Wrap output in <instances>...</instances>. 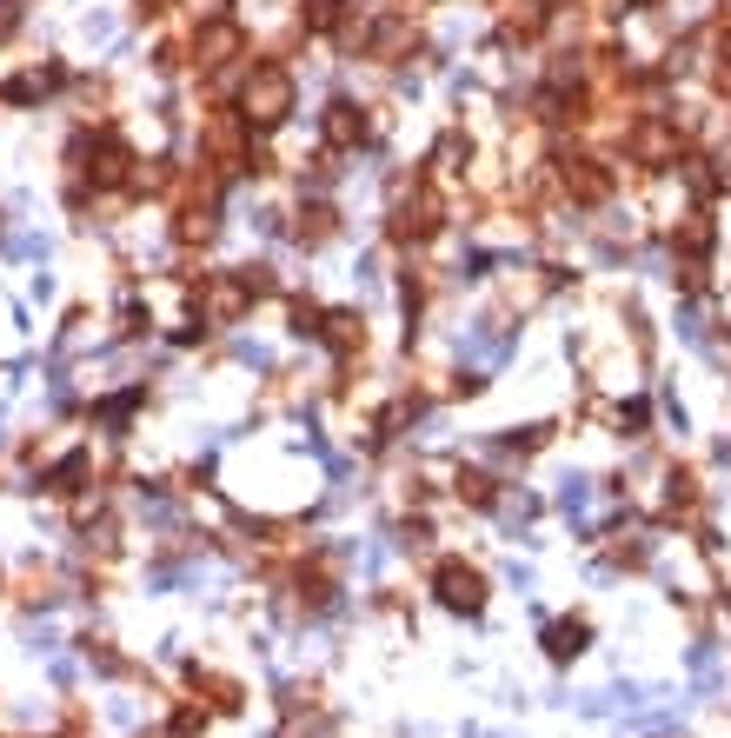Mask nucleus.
I'll return each mask as SVG.
<instances>
[{
  "label": "nucleus",
  "mask_w": 731,
  "mask_h": 738,
  "mask_svg": "<svg viewBox=\"0 0 731 738\" xmlns=\"http://www.w3.org/2000/svg\"><path fill=\"white\" fill-rule=\"evenodd\" d=\"M293 113V73L286 67H253V80L240 87V120L246 127H280Z\"/></svg>",
  "instance_id": "nucleus-1"
},
{
  "label": "nucleus",
  "mask_w": 731,
  "mask_h": 738,
  "mask_svg": "<svg viewBox=\"0 0 731 738\" xmlns=\"http://www.w3.org/2000/svg\"><path fill=\"white\" fill-rule=\"evenodd\" d=\"M626 146H632V160H639V166H672V160H679V120L646 113V120L626 133Z\"/></svg>",
  "instance_id": "nucleus-2"
},
{
  "label": "nucleus",
  "mask_w": 731,
  "mask_h": 738,
  "mask_svg": "<svg viewBox=\"0 0 731 738\" xmlns=\"http://www.w3.org/2000/svg\"><path fill=\"white\" fill-rule=\"evenodd\" d=\"M433 593H439V606H453V613H479V606H486V579H479L473 566H459V559H446V566L433 573Z\"/></svg>",
  "instance_id": "nucleus-3"
},
{
  "label": "nucleus",
  "mask_w": 731,
  "mask_h": 738,
  "mask_svg": "<svg viewBox=\"0 0 731 738\" xmlns=\"http://www.w3.org/2000/svg\"><path fill=\"white\" fill-rule=\"evenodd\" d=\"M240 47H246L240 20H200V33H193V60L200 67H226V60H240Z\"/></svg>",
  "instance_id": "nucleus-4"
},
{
  "label": "nucleus",
  "mask_w": 731,
  "mask_h": 738,
  "mask_svg": "<svg viewBox=\"0 0 731 738\" xmlns=\"http://www.w3.org/2000/svg\"><path fill=\"white\" fill-rule=\"evenodd\" d=\"M559 166H566L559 180H566V193H572V200H586V206H599V200L612 193V173H606L599 160H559Z\"/></svg>",
  "instance_id": "nucleus-5"
},
{
  "label": "nucleus",
  "mask_w": 731,
  "mask_h": 738,
  "mask_svg": "<svg viewBox=\"0 0 731 738\" xmlns=\"http://www.w3.org/2000/svg\"><path fill=\"white\" fill-rule=\"evenodd\" d=\"M366 127H373V120H366L353 100H333V107H326V120H319L326 146H359V140H366Z\"/></svg>",
  "instance_id": "nucleus-6"
},
{
  "label": "nucleus",
  "mask_w": 731,
  "mask_h": 738,
  "mask_svg": "<svg viewBox=\"0 0 731 738\" xmlns=\"http://www.w3.org/2000/svg\"><path fill=\"white\" fill-rule=\"evenodd\" d=\"M319 340H326L333 353H359V346H366V326H359V313H326V320H319Z\"/></svg>",
  "instance_id": "nucleus-7"
},
{
  "label": "nucleus",
  "mask_w": 731,
  "mask_h": 738,
  "mask_svg": "<svg viewBox=\"0 0 731 738\" xmlns=\"http://www.w3.org/2000/svg\"><path fill=\"white\" fill-rule=\"evenodd\" d=\"M586 639H592V626L586 619H559V626H546V653L566 666V659H579L586 653Z\"/></svg>",
  "instance_id": "nucleus-8"
},
{
  "label": "nucleus",
  "mask_w": 731,
  "mask_h": 738,
  "mask_svg": "<svg viewBox=\"0 0 731 738\" xmlns=\"http://www.w3.org/2000/svg\"><path fill=\"white\" fill-rule=\"evenodd\" d=\"M406 40H413V20H406V13H393V20H379V27L366 33V47H373L379 60H393V53H399Z\"/></svg>",
  "instance_id": "nucleus-9"
},
{
  "label": "nucleus",
  "mask_w": 731,
  "mask_h": 738,
  "mask_svg": "<svg viewBox=\"0 0 731 738\" xmlns=\"http://www.w3.org/2000/svg\"><path fill=\"white\" fill-rule=\"evenodd\" d=\"M559 513H566V519H586V513H592V479L566 473V479H559Z\"/></svg>",
  "instance_id": "nucleus-10"
},
{
  "label": "nucleus",
  "mask_w": 731,
  "mask_h": 738,
  "mask_svg": "<svg viewBox=\"0 0 731 738\" xmlns=\"http://www.w3.org/2000/svg\"><path fill=\"white\" fill-rule=\"evenodd\" d=\"M712 240H719V233H712L705 213H686V220H679V246H686V253H712Z\"/></svg>",
  "instance_id": "nucleus-11"
},
{
  "label": "nucleus",
  "mask_w": 731,
  "mask_h": 738,
  "mask_svg": "<svg viewBox=\"0 0 731 738\" xmlns=\"http://www.w3.org/2000/svg\"><path fill=\"white\" fill-rule=\"evenodd\" d=\"M466 160H473V146H466L459 133H446V140L433 146V166H439V173H466Z\"/></svg>",
  "instance_id": "nucleus-12"
},
{
  "label": "nucleus",
  "mask_w": 731,
  "mask_h": 738,
  "mask_svg": "<svg viewBox=\"0 0 731 738\" xmlns=\"http://www.w3.org/2000/svg\"><path fill=\"white\" fill-rule=\"evenodd\" d=\"M80 479H87V453H73V459H60V466H53V473H47L40 486H47V493H73Z\"/></svg>",
  "instance_id": "nucleus-13"
},
{
  "label": "nucleus",
  "mask_w": 731,
  "mask_h": 738,
  "mask_svg": "<svg viewBox=\"0 0 731 738\" xmlns=\"http://www.w3.org/2000/svg\"><path fill=\"white\" fill-rule=\"evenodd\" d=\"M339 7H346V0H299V20H306L313 33H326V27H339Z\"/></svg>",
  "instance_id": "nucleus-14"
},
{
  "label": "nucleus",
  "mask_w": 731,
  "mask_h": 738,
  "mask_svg": "<svg viewBox=\"0 0 731 738\" xmlns=\"http://www.w3.org/2000/svg\"><path fill=\"white\" fill-rule=\"evenodd\" d=\"M166 732H173V738H200V732H206V719H200V712H173V726H166Z\"/></svg>",
  "instance_id": "nucleus-15"
},
{
  "label": "nucleus",
  "mask_w": 731,
  "mask_h": 738,
  "mask_svg": "<svg viewBox=\"0 0 731 738\" xmlns=\"http://www.w3.org/2000/svg\"><path fill=\"white\" fill-rule=\"evenodd\" d=\"M639 7H652V0H639Z\"/></svg>",
  "instance_id": "nucleus-16"
}]
</instances>
